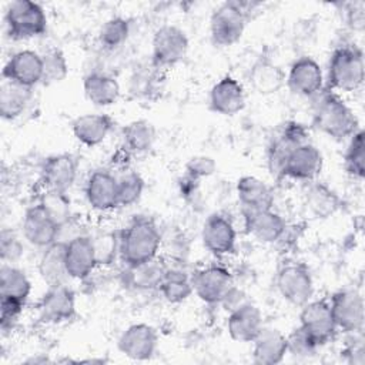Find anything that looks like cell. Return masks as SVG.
Returning <instances> with one entry per match:
<instances>
[{"instance_id": "cell-1", "label": "cell", "mask_w": 365, "mask_h": 365, "mask_svg": "<svg viewBox=\"0 0 365 365\" xmlns=\"http://www.w3.org/2000/svg\"><path fill=\"white\" fill-rule=\"evenodd\" d=\"M160 248L161 234L150 218H134L120 234L118 255L125 267H135L155 259Z\"/></svg>"}, {"instance_id": "cell-2", "label": "cell", "mask_w": 365, "mask_h": 365, "mask_svg": "<svg viewBox=\"0 0 365 365\" xmlns=\"http://www.w3.org/2000/svg\"><path fill=\"white\" fill-rule=\"evenodd\" d=\"M314 106V125L334 140L349 138L359 130L358 118L351 107L332 90L321 91Z\"/></svg>"}, {"instance_id": "cell-3", "label": "cell", "mask_w": 365, "mask_h": 365, "mask_svg": "<svg viewBox=\"0 0 365 365\" xmlns=\"http://www.w3.org/2000/svg\"><path fill=\"white\" fill-rule=\"evenodd\" d=\"M258 3L231 0L220 4L210 19V36L215 46L231 47L238 43L244 34L250 11Z\"/></svg>"}, {"instance_id": "cell-4", "label": "cell", "mask_w": 365, "mask_h": 365, "mask_svg": "<svg viewBox=\"0 0 365 365\" xmlns=\"http://www.w3.org/2000/svg\"><path fill=\"white\" fill-rule=\"evenodd\" d=\"M365 77L364 53L356 46L336 47L328 63V87L334 91H356Z\"/></svg>"}, {"instance_id": "cell-5", "label": "cell", "mask_w": 365, "mask_h": 365, "mask_svg": "<svg viewBox=\"0 0 365 365\" xmlns=\"http://www.w3.org/2000/svg\"><path fill=\"white\" fill-rule=\"evenodd\" d=\"M7 34L13 40L38 37L47 30V16L44 9L31 0L11 1L4 16Z\"/></svg>"}, {"instance_id": "cell-6", "label": "cell", "mask_w": 365, "mask_h": 365, "mask_svg": "<svg viewBox=\"0 0 365 365\" xmlns=\"http://www.w3.org/2000/svg\"><path fill=\"white\" fill-rule=\"evenodd\" d=\"M190 47L185 31L174 24L158 27L151 41V57L157 68H170L177 66Z\"/></svg>"}, {"instance_id": "cell-7", "label": "cell", "mask_w": 365, "mask_h": 365, "mask_svg": "<svg viewBox=\"0 0 365 365\" xmlns=\"http://www.w3.org/2000/svg\"><path fill=\"white\" fill-rule=\"evenodd\" d=\"M277 288L279 295L294 307H302L314 295V279L302 262L285 264L278 269Z\"/></svg>"}, {"instance_id": "cell-8", "label": "cell", "mask_w": 365, "mask_h": 365, "mask_svg": "<svg viewBox=\"0 0 365 365\" xmlns=\"http://www.w3.org/2000/svg\"><path fill=\"white\" fill-rule=\"evenodd\" d=\"M194 294L205 304H222L235 288L232 274L222 265H208L198 269L192 277Z\"/></svg>"}, {"instance_id": "cell-9", "label": "cell", "mask_w": 365, "mask_h": 365, "mask_svg": "<svg viewBox=\"0 0 365 365\" xmlns=\"http://www.w3.org/2000/svg\"><path fill=\"white\" fill-rule=\"evenodd\" d=\"M24 240L37 248H47L60 241L61 225L38 202L29 207L21 221Z\"/></svg>"}, {"instance_id": "cell-10", "label": "cell", "mask_w": 365, "mask_h": 365, "mask_svg": "<svg viewBox=\"0 0 365 365\" xmlns=\"http://www.w3.org/2000/svg\"><path fill=\"white\" fill-rule=\"evenodd\" d=\"M329 307L336 328L345 334L362 332L365 305L364 297L355 289H339L332 294Z\"/></svg>"}, {"instance_id": "cell-11", "label": "cell", "mask_w": 365, "mask_h": 365, "mask_svg": "<svg viewBox=\"0 0 365 365\" xmlns=\"http://www.w3.org/2000/svg\"><path fill=\"white\" fill-rule=\"evenodd\" d=\"M299 327L317 342L318 346L329 342L338 331L329 302L325 299H311L301 307Z\"/></svg>"}, {"instance_id": "cell-12", "label": "cell", "mask_w": 365, "mask_h": 365, "mask_svg": "<svg viewBox=\"0 0 365 365\" xmlns=\"http://www.w3.org/2000/svg\"><path fill=\"white\" fill-rule=\"evenodd\" d=\"M308 137L309 133L304 124L298 121L285 123L279 133L275 135V138H272L271 144L268 145L267 163L269 171L277 177H281L285 160L289 155V153L295 147L309 143Z\"/></svg>"}, {"instance_id": "cell-13", "label": "cell", "mask_w": 365, "mask_h": 365, "mask_svg": "<svg viewBox=\"0 0 365 365\" xmlns=\"http://www.w3.org/2000/svg\"><path fill=\"white\" fill-rule=\"evenodd\" d=\"M76 317V294L67 284L51 285L38 301V318L44 324H61Z\"/></svg>"}, {"instance_id": "cell-14", "label": "cell", "mask_w": 365, "mask_h": 365, "mask_svg": "<svg viewBox=\"0 0 365 365\" xmlns=\"http://www.w3.org/2000/svg\"><path fill=\"white\" fill-rule=\"evenodd\" d=\"M64 261L70 278L78 281L88 278L98 265L91 237L77 234L64 241Z\"/></svg>"}, {"instance_id": "cell-15", "label": "cell", "mask_w": 365, "mask_h": 365, "mask_svg": "<svg viewBox=\"0 0 365 365\" xmlns=\"http://www.w3.org/2000/svg\"><path fill=\"white\" fill-rule=\"evenodd\" d=\"M157 331L145 322H138L127 327L117 341L118 351L124 356L134 361H147L153 358L157 351Z\"/></svg>"}, {"instance_id": "cell-16", "label": "cell", "mask_w": 365, "mask_h": 365, "mask_svg": "<svg viewBox=\"0 0 365 365\" xmlns=\"http://www.w3.org/2000/svg\"><path fill=\"white\" fill-rule=\"evenodd\" d=\"M285 81L294 94L314 97L322 91L324 73L317 60L309 56H302L291 64Z\"/></svg>"}, {"instance_id": "cell-17", "label": "cell", "mask_w": 365, "mask_h": 365, "mask_svg": "<svg viewBox=\"0 0 365 365\" xmlns=\"http://www.w3.org/2000/svg\"><path fill=\"white\" fill-rule=\"evenodd\" d=\"M324 167L321 151L311 143L295 147L285 160L281 177H288L297 181H315Z\"/></svg>"}, {"instance_id": "cell-18", "label": "cell", "mask_w": 365, "mask_h": 365, "mask_svg": "<svg viewBox=\"0 0 365 365\" xmlns=\"http://www.w3.org/2000/svg\"><path fill=\"white\" fill-rule=\"evenodd\" d=\"M1 77L33 88L43 80L41 54L34 50H19L6 61Z\"/></svg>"}, {"instance_id": "cell-19", "label": "cell", "mask_w": 365, "mask_h": 365, "mask_svg": "<svg viewBox=\"0 0 365 365\" xmlns=\"http://www.w3.org/2000/svg\"><path fill=\"white\" fill-rule=\"evenodd\" d=\"M201 240L210 254L225 257L235 250L237 231L228 218L221 214H211L202 225Z\"/></svg>"}, {"instance_id": "cell-20", "label": "cell", "mask_w": 365, "mask_h": 365, "mask_svg": "<svg viewBox=\"0 0 365 365\" xmlns=\"http://www.w3.org/2000/svg\"><path fill=\"white\" fill-rule=\"evenodd\" d=\"M264 328L259 308L251 302H242L231 309L227 318V331L232 341L251 344Z\"/></svg>"}, {"instance_id": "cell-21", "label": "cell", "mask_w": 365, "mask_h": 365, "mask_svg": "<svg viewBox=\"0 0 365 365\" xmlns=\"http://www.w3.org/2000/svg\"><path fill=\"white\" fill-rule=\"evenodd\" d=\"M245 231L262 244H272L281 240L287 230L285 220L272 208L242 210Z\"/></svg>"}, {"instance_id": "cell-22", "label": "cell", "mask_w": 365, "mask_h": 365, "mask_svg": "<svg viewBox=\"0 0 365 365\" xmlns=\"http://www.w3.org/2000/svg\"><path fill=\"white\" fill-rule=\"evenodd\" d=\"M78 161L73 154H54L41 167V181L46 190L67 192L77 178Z\"/></svg>"}, {"instance_id": "cell-23", "label": "cell", "mask_w": 365, "mask_h": 365, "mask_svg": "<svg viewBox=\"0 0 365 365\" xmlns=\"http://www.w3.org/2000/svg\"><path fill=\"white\" fill-rule=\"evenodd\" d=\"M84 194L88 205L98 212H107L117 208V177L107 170H96L86 181Z\"/></svg>"}, {"instance_id": "cell-24", "label": "cell", "mask_w": 365, "mask_h": 365, "mask_svg": "<svg viewBox=\"0 0 365 365\" xmlns=\"http://www.w3.org/2000/svg\"><path fill=\"white\" fill-rule=\"evenodd\" d=\"M210 108L221 115H235L245 107V91L242 84L231 77L224 76L210 90Z\"/></svg>"}, {"instance_id": "cell-25", "label": "cell", "mask_w": 365, "mask_h": 365, "mask_svg": "<svg viewBox=\"0 0 365 365\" xmlns=\"http://www.w3.org/2000/svg\"><path fill=\"white\" fill-rule=\"evenodd\" d=\"M114 127V121L108 114L88 113L74 118L71 124L73 135L86 147L101 144Z\"/></svg>"}, {"instance_id": "cell-26", "label": "cell", "mask_w": 365, "mask_h": 365, "mask_svg": "<svg viewBox=\"0 0 365 365\" xmlns=\"http://www.w3.org/2000/svg\"><path fill=\"white\" fill-rule=\"evenodd\" d=\"M252 344V362L258 365H277L287 355V336L274 328H262Z\"/></svg>"}, {"instance_id": "cell-27", "label": "cell", "mask_w": 365, "mask_h": 365, "mask_svg": "<svg viewBox=\"0 0 365 365\" xmlns=\"http://www.w3.org/2000/svg\"><path fill=\"white\" fill-rule=\"evenodd\" d=\"M238 201L242 210H268L274 205V192L261 178L242 175L235 185Z\"/></svg>"}, {"instance_id": "cell-28", "label": "cell", "mask_w": 365, "mask_h": 365, "mask_svg": "<svg viewBox=\"0 0 365 365\" xmlns=\"http://www.w3.org/2000/svg\"><path fill=\"white\" fill-rule=\"evenodd\" d=\"M83 90L87 100L97 107L113 106L120 97L117 78L103 71L88 73L83 80Z\"/></svg>"}, {"instance_id": "cell-29", "label": "cell", "mask_w": 365, "mask_h": 365, "mask_svg": "<svg viewBox=\"0 0 365 365\" xmlns=\"http://www.w3.org/2000/svg\"><path fill=\"white\" fill-rule=\"evenodd\" d=\"M248 80L255 93L269 96L281 90L285 84V73L268 57H259L251 67Z\"/></svg>"}, {"instance_id": "cell-30", "label": "cell", "mask_w": 365, "mask_h": 365, "mask_svg": "<svg viewBox=\"0 0 365 365\" xmlns=\"http://www.w3.org/2000/svg\"><path fill=\"white\" fill-rule=\"evenodd\" d=\"M158 291L167 302L181 304L187 301L194 292L191 277L181 265H171L164 262V275Z\"/></svg>"}, {"instance_id": "cell-31", "label": "cell", "mask_w": 365, "mask_h": 365, "mask_svg": "<svg viewBox=\"0 0 365 365\" xmlns=\"http://www.w3.org/2000/svg\"><path fill=\"white\" fill-rule=\"evenodd\" d=\"M33 96V88L10 80L0 86V115L4 120H14L23 114Z\"/></svg>"}, {"instance_id": "cell-32", "label": "cell", "mask_w": 365, "mask_h": 365, "mask_svg": "<svg viewBox=\"0 0 365 365\" xmlns=\"http://www.w3.org/2000/svg\"><path fill=\"white\" fill-rule=\"evenodd\" d=\"M38 274L48 287L66 284L70 277L64 261V241H57L44 248L38 261Z\"/></svg>"}, {"instance_id": "cell-33", "label": "cell", "mask_w": 365, "mask_h": 365, "mask_svg": "<svg viewBox=\"0 0 365 365\" xmlns=\"http://www.w3.org/2000/svg\"><path fill=\"white\" fill-rule=\"evenodd\" d=\"M305 205L317 218H328L341 207L338 194L324 182H312L305 192Z\"/></svg>"}, {"instance_id": "cell-34", "label": "cell", "mask_w": 365, "mask_h": 365, "mask_svg": "<svg viewBox=\"0 0 365 365\" xmlns=\"http://www.w3.org/2000/svg\"><path fill=\"white\" fill-rule=\"evenodd\" d=\"M123 148L131 154H143L154 145L155 128L147 120L130 121L121 130Z\"/></svg>"}, {"instance_id": "cell-35", "label": "cell", "mask_w": 365, "mask_h": 365, "mask_svg": "<svg viewBox=\"0 0 365 365\" xmlns=\"http://www.w3.org/2000/svg\"><path fill=\"white\" fill-rule=\"evenodd\" d=\"M31 292V282L27 274L13 264H3L0 268V298H11L26 304Z\"/></svg>"}, {"instance_id": "cell-36", "label": "cell", "mask_w": 365, "mask_h": 365, "mask_svg": "<svg viewBox=\"0 0 365 365\" xmlns=\"http://www.w3.org/2000/svg\"><path fill=\"white\" fill-rule=\"evenodd\" d=\"M125 282L138 291L158 289L164 275V262L157 258L135 267H127Z\"/></svg>"}, {"instance_id": "cell-37", "label": "cell", "mask_w": 365, "mask_h": 365, "mask_svg": "<svg viewBox=\"0 0 365 365\" xmlns=\"http://www.w3.org/2000/svg\"><path fill=\"white\" fill-rule=\"evenodd\" d=\"M130 36V21L121 16L111 17L98 30V41L106 50L120 48Z\"/></svg>"}, {"instance_id": "cell-38", "label": "cell", "mask_w": 365, "mask_h": 365, "mask_svg": "<svg viewBox=\"0 0 365 365\" xmlns=\"http://www.w3.org/2000/svg\"><path fill=\"white\" fill-rule=\"evenodd\" d=\"M344 167L349 175L362 180L365 175V134L358 130L349 137V144L344 157Z\"/></svg>"}, {"instance_id": "cell-39", "label": "cell", "mask_w": 365, "mask_h": 365, "mask_svg": "<svg viewBox=\"0 0 365 365\" xmlns=\"http://www.w3.org/2000/svg\"><path fill=\"white\" fill-rule=\"evenodd\" d=\"M43 60V80L41 84L51 86L63 81L68 74V63L60 48L51 47L41 53Z\"/></svg>"}, {"instance_id": "cell-40", "label": "cell", "mask_w": 365, "mask_h": 365, "mask_svg": "<svg viewBox=\"0 0 365 365\" xmlns=\"http://www.w3.org/2000/svg\"><path fill=\"white\" fill-rule=\"evenodd\" d=\"M144 180L135 171H128L117 178L118 207H130L135 204L144 191Z\"/></svg>"}, {"instance_id": "cell-41", "label": "cell", "mask_w": 365, "mask_h": 365, "mask_svg": "<svg viewBox=\"0 0 365 365\" xmlns=\"http://www.w3.org/2000/svg\"><path fill=\"white\" fill-rule=\"evenodd\" d=\"M40 204L61 227L70 221V198L67 197V192L44 190Z\"/></svg>"}, {"instance_id": "cell-42", "label": "cell", "mask_w": 365, "mask_h": 365, "mask_svg": "<svg viewBox=\"0 0 365 365\" xmlns=\"http://www.w3.org/2000/svg\"><path fill=\"white\" fill-rule=\"evenodd\" d=\"M318 348L317 342L299 325L287 336V354H291L295 358H311Z\"/></svg>"}, {"instance_id": "cell-43", "label": "cell", "mask_w": 365, "mask_h": 365, "mask_svg": "<svg viewBox=\"0 0 365 365\" xmlns=\"http://www.w3.org/2000/svg\"><path fill=\"white\" fill-rule=\"evenodd\" d=\"M93 245L96 250V257L98 265H108L114 262L120 251V237L114 232H100L96 237H91Z\"/></svg>"}, {"instance_id": "cell-44", "label": "cell", "mask_w": 365, "mask_h": 365, "mask_svg": "<svg viewBox=\"0 0 365 365\" xmlns=\"http://www.w3.org/2000/svg\"><path fill=\"white\" fill-rule=\"evenodd\" d=\"M24 252L23 242L10 228H3L0 232V257L3 264L17 262Z\"/></svg>"}, {"instance_id": "cell-45", "label": "cell", "mask_w": 365, "mask_h": 365, "mask_svg": "<svg viewBox=\"0 0 365 365\" xmlns=\"http://www.w3.org/2000/svg\"><path fill=\"white\" fill-rule=\"evenodd\" d=\"M215 170H217V164H215L214 158H211L208 155H195V157L190 158L188 163L185 164L187 178H190L195 182L201 178L212 175L215 173Z\"/></svg>"}, {"instance_id": "cell-46", "label": "cell", "mask_w": 365, "mask_h": 365, "mask_svg": "<svg viewBox=\"0 0 365 365\" xmlns=\"http://www.w3.org/2000/svg\"><path fill=\"white\" fill-rule=\"evenodd\" d=\"M24 302L11 299V298H0V328L3 332L11 331L17 324L21 312H23Z\"/></svg>"}, {"instance_id": "cell-47", "label": "cell", "mask_w": 365, "mask_h": 365, "mask_svg": "<svg viewBox=\"0 0 365 365\" xmlns=\"http://www.w3.org/2000/svg\"><path fill=\"white\" fill-rule=\"evenodd\" d=\"M351 339L345 345V348L341 351V355L348 364L354 365H362L365 364V345H364V336L362 332H352Z\"/></svg>"}, {"instance_id": "cell-48", "label": "cell", "mask_w": 365, "mask_h": 365, "mask_svg": "<svg viewBox=\"0 0 365 365\" xmlns=\"http://www.w3.org/2000/svg\"><path fill=\"white\" fill-rule=\"evenodd\" d=\"M348 11H346V21L348 26L356 31H361L364 29L365 23V11H364V1H356V3H349Z\"/></svg>"}]
</instances>
